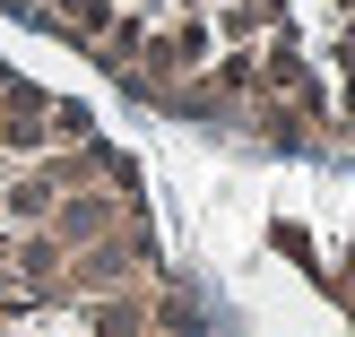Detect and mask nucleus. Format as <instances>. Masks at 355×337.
I'll list each match as a JSON object with an SVG mask.
<instances>
[{
  "mask_svg": "<svg viewBox=\"0 0 355 337\" xmlns=\"http://www.w3.org/2000/svg\"><path fill=\"white\" fill-rule=\"evenodd\" d=\"M121 95L260 156H355V0H0Z\"/></svg>",
  "mask_w": 355,
  "mask_h": 337,
  "instance_id": "obj_1",
  "label": "nucleus"
}]
</instances>
